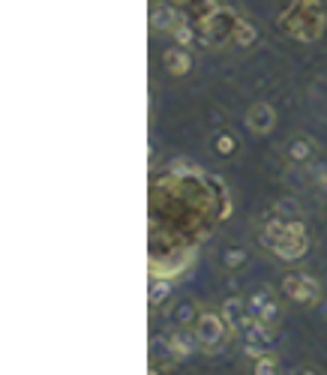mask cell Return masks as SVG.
<instances>
[{
    "label": "cell",
    "mask_w": 327,
    "mask_h": 375,
    "mask_svg": "<svg viewBox=\"0 0 327 375\" xmlns=\"http://www.w3.org/2000/svg\"><path fill=\"white\" fill-rule=\"evenodd\" d=\"M256 40H258L256 28H253V24H249L246 18H241V24H237V30H234V42H231V48H253Z\"/></svg>",
    "instance_id": "17"
},
{
    "label": "cell",
    "mask_w": 327,
    "mask_h": 375,
    "mask_svg": "<svg viewBox=\"0 0 327 375\" xmlns=\"http://www.w3.org/2000/svg\"><path fill=\"white\" fill-rule=\"evenodd\" d=\"M280 33H285L294 42H319L327 28V9L321 0H292L280 18Z\"/></svg>",
    "instance_id": "2"
},
{
    "label": "cell",
    "mask_w": 327,
    "mask_h": 375,
    "mask_svg": "<svg viewBox=\"0 0 327 375\" xmlns=\"http://www.w3.org/2000/svg\"><path fill=\"white\" fill-rule=\"evenodd\" d=\"M309 180H312V190L327 195V162H321V166H316L309 171Z\"/></svg>",
    "instance_id": "18"
},
{
    "label": "cell",
    "mask_w": 327,
    "mask_h": 375,
    "mask_svg": "<svg viewBox=\"0 0 327 375\" xmlns=\"http://www.w3.org/2000/svg\"><path fill=\"white\" fill-rule=\"evenodd\" d=\"M319 156V144L306 132H294L282 147V162L285 168H312V162Z\"/></svg>",
    "instance_id": "5"
},
{
    "label": "cell",
    "mask_w": 327,
    "mask_h": 375,
    "mask_svg": "<svg viewBox=\"0 0 327 375\" xmlns=\"http://www.w3.org/2000/svg\"><path fill=\"white\" fill-rule=\"evenodd\" d=\"M198 316H201V306L195 304V300H190V297L180 300V304L174 306V312H171V318H174V324H178L180 330H193Z\"/></svg>",
    "instance_id": "14"
},
{
    "label": "cell",
    "mask_w": 327,
    "mask_h": 375,
    "mask_svg": "<svg viewBox=\"0 0 327 375\" xmlns=\"http://www.w3.org/2000/svg\"><path fill=\"white\" fill-rule=\"evenodd\" d=\"M243 120H246V129L253 135H268L276 127V108L268 103V99H258V103H253L246 108Z\"/></svg>",
    "instance_id": "8"
},
{
    "label": "cell",
    "mask_w": 327,
    "mask_h": 375,
    "mask_svg": "<svg viewBox=\"0 0 327 375\" xmlns=\"http://www.w3.org/2000/svg\"><path fill=\"white\" fill-rule=\"evenodd\" d=\"M246 306L249 312L261 321V324H268V328H276L282 318V306H280V297H276L270 289H253L246 294Z\"/></svg>",
    "instance_id": "6"
},
{
    "label": "cell",
    "mask_w": 327,
    "mask_h": 375,
    "mask_svg": "<svg viewBox=\"0 0 327 375\" xmlns=\"http://www.w3.org/2000/svg\"><path fill=\"white\" fill-rule=\"evenodd\" d=\"M246 261H249V253H246L243 246H225L222 253H219V265L225 270H241Z\"/></svg>",
    "instance_id": "15"
},
{
    "label": "cell",
    "mask_w": 327,
    "mask_h": 375,
    "mask_svg": "<svg viewBox=\"0 0 327 375\" xmlns=\"http://www.w3.org/2000/svg\"><path fill=\"white\" fill-rule=\"evenodd\" d=\"M190 333H186V330H171V333L162 336V342H166V352L171 354V360H186L193 354V348H198L195 336H190Z\"/></svg>",
    "instance_id": "11"
},
{
    "label": "cell",
    "mask_w": 327,
    "mask_h": 375,
    "mask_svg": "<svg viewBox=\"0 0 327 375\" xmlns=\"http://www.w3.org/2000/svg\"><path fill=\"white\" fill-rule=\"evenodd\" d=\"M193 265V249L178 246L168 249L166 258H150V277H166V279H178L180 273H186V267Z\"/></svg>",
    "instance_id": "7"
},
{
    "label": "cell",
    "mask_w": 327,
    "mask_h": 375,
    "mask_svg": "<svg viewBox=\"0 0 327 375\" xmlns=\"http://www.w3.org/2000/svg\"><path fill=\"white\" fill-rule=\"evenodd\" d=\"M297 375H321V372H319V369H316V367H304V369H300V372H297Z\"/></svg>",
    "instance_id": "20"
},
{
    "label": "cell",
    "mask_w": 327,
    "mask_h": 375,
    "mask_svg": "<svg viewBox=\"0 0 327 375\" xmlns=\"http://www.w3.org/2000/svg\"><path fill=\"white\" fill-rule=\"evenodd\" d=\"M249 372H253V375H282V369H280V357L270 354V352H264L261 357L253 360V369H249Z\"/></svg>",
    "instance_id": "16"
},
{
    "label": "cell",
    "mask_w": 327,
    "mask_h": 375,
    "mask_svg": "<svg viewBox=\"0 0 327 375\" xmlns=\"http://www.w3.org/2000/svg\"><path fill=\"white\" fill-rule=\"evenodd\" d=\"M207 147L213 156L219 159H234L237 154H241V139L231 132V129H213L210 139H207Z\"/></svg>",
    "instance_id": "10"
},
{
    "label": "cell",
    "mask_w": 327,
    "mask_h": 375,
    "mask_svg": "<svg viewBox=\"0 0 327 375\" xmlns=\"http://www.w3.org/2000/svg\"><path fill=\"white\" fill-rule=\"evenodd\" d=\"M147 375H162V372H159L156 367H150V372H147Z\"/></svg>",
    "instance_id": "21"
},
{
    "label": "cell",
    "mask_w": 327,
    "mask_h": 375,
    "mask_svg": "<svg viewBox=\"0 0 327 375\" xmlns=\"http://www.w3.org/2000/svg\"><path fill=\"white\" fill-rule=\"evenodd\" d=\"M162 67H166V72L171 75V79H183V75H190L193 67H195V57L186 45H168L166 52H162Z\"/></svg>",
    "instance_id": "9"
},
{
    "label": "cell",
    "mask_w": 327,
    "mask_h": 375,
    "mask_svg": "<svg viewBox=\"0 0 327 375\" xmlns=\"http://www.w3.org/2000/svg\"><path fill=\"white\" fill-rule=\"evenodd\" d=\"M280 294L285 300H292L294 306H316L321 300V282L312 273L292 267L280 277Z\"/></svg>",
    "instance_id": "3"
},
{
    "label": "cell",
    "mask_w": 327,
    "mask_h": 375,
    "mask_svg": "<svg viewBox=\"0 0 327 375\" xmlns=\"http://www.w3.org/2000/svg\"><path fill=\"white\" fill-rule=\"evenodd\" d=\"M229 333H231V328L225 324L222 312L201 306V316H198L195 328H193V336H195V342H198L201 352H205V354L219 352V348L225 345V340H229Z\"/></svg>",
    "instance_id": "4"
},
{
    "label": "cell",
    "mask_w": 327,
    "mask_h": 375,
    "mask_svg": "<svg viewBox=\"0 0 327 375\" xmlns=\"http://www.w3.org/2000/svg\"><path fill=\"white\" fill-rule=\"evenodd\" d=\"M258 241L270 255H276L280 261H297V258H304L306 249H309V231H306L304 219L264 217Z\"/></svg>",
    "instance_id": "1"
},
{
    "label": "cell",
    "mask_w": 327,
    "mask_h": 375,
    "mask_svg": "<svg viewBox=\"0 0 327 375\" xmlns=\"http://www.w3.org/2000/svg\"><path fill=\"white\" fill-rule=\"evenodd\" d=\"M219 312H222L225 324H229V328H231V333H241L243 321H246V316H249L246 297H229V300H225V304L219 306Z\"/></svg>",
    "instance_id": "12"
},
{
    "label": "cell",
    "mask_w": 327,
    "mask_h": 375,
    "mask_svg": "<svg viewBox=\"0 0 327 375\" xmlns=\"http://www.w3.org/2000/svg\"><path fill=\"white\" fill-rule=\"evenodd\" d=\"M171 292H174V285H171V279H166V277H150V285H147V306L150 309H162L171 300Z\"/></svg>",
    "instance_id": "13"
},
{
    "label": "cell",
    "mask_w": 327,
    "mask_h": 375,
    "mask_svg": "<svg viewBox=\"0 0 327 375\" xmlns=\"http://www.w3.org/2000/svg\"><path fill=\"white\" fill-rule=\"evenodd\" d=\"M162 4H168L171 9H183L186 4H190V0H162Z\"/></svg>",
    "instance_id": "19"
}]
</instances>
